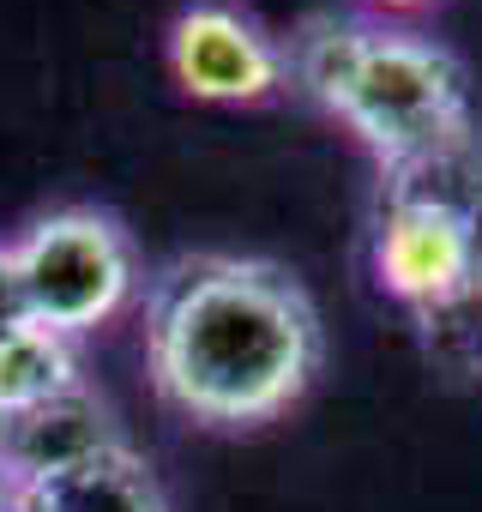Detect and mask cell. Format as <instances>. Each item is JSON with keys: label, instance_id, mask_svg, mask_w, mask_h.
Masks as SVG:
<instances>
[{"label": "cell", "instance_id": "9c48e42d", "mask_svg": "<svg viewBox=\"0 0 482 512\" xmlns=\"http://www.w3.org/2000/svg\"><path fill=\"white\" fill-rule=\"evenodd\" d=\"M368 31H374V25L338 19V13H320V19H308V25L296 31V43H290L284 61H290V73L302 79V91H308L320 109L338 103V91H344V79H350V67H356Z\"/></svg>", "mask_w": 482, "mask_h": 512}, {"label": "cell", "instance_id": "4fadbf2b", "mask_svg": "<svg viewBox=\"0 0 482 512\" xmlns=\"http://www.w3.org/2000/svg\"><path fill=\"white\" fill-rule=\"evenodd\" d=\"M368 7H386V13H410V7H428V0H368Z\"/></svg>", "mask_w": 482, "mask_h": 512}, {"label": "cell", "instance_id": "8fae6325", "mask_svg": "<svg viewBox=\"0 0 482 512\" xmlns=\"http://www.w3.org/2000/svg\"><path fill=\"white\" fill-rule=\"evenodd\" d=\"M464 229H470V302L482 308V193L464 205Z\"/></svg>", "mask_w": 482, "mask_h": 512}, {"label": "cell", "instance_id": "30bf717a", "mask_svg": "<svg viewBox=\"0 0 482 512\" xmlns=\"http://www.w3.org/2000/svg\"><path fill=\"white\" fill-rule=\"evenodd\" d=\"M31 326V302H25V284H19V260H13V241H0V338Z\"/></svg>", "mask_w": 482, "mask_h": 512}, {"label": "cell", "instance_id": "3957f363", "mask_svg": "<svg viewBox=\"0 0 482 512\" xmlns=\"http://www.w3.org/2000/svg\"><path fill=\"white\" fill-rule=\"evenodd\" d=\"M13 260H19L31 320L61 332V338H85L103 320H115L139 284L127 229L91 205H67V211L37 217L13 241Z\"/></svg>", "mask_w": 482, "mask_h": 512}, {"label": "cell", "instance_id": "ba28073f", "mask_svg": "<svg viewBox=\"0 0 482 512\" xmlns=\"http://www.w3.org/2000/svg\"><path fill=\"white\" fill-rule=\"evenodd\" d=\"M67 386H79V338H61L37 320L0 338V422L61 398Z\"/></svg>", "mask_w": 482, "mask_h": 512}, {"label": "cell", "instance_id": "5b68a950", "mask_svg": "<svg viewBox=\"0 0 482 512\" xmlns=\"http://www.w3.org/2000/svg\"><path fill=\"white\" fill-rule=\"evenodd\" d=\"M169 73L199 103H260L284 85V49L223 0H193L169 25Z\"/></svg>", "mask_w": 482, "mask_h": 512}, {"label": "cell", "instance_id": "5bb4252c", "mask_svg": "<svg viewBox=\"0 0 482 512\" xmlns=\"http://www.w3.org/2000/svg\"><path fill=\"white\" fill-rule=\"evenodd\" d=\"M13 512H37V506H31V500H25V494H19V506H13Z\"/></svg>", "mask_w": 482, "mask_h": 512}, {"label": "cell", "instance_id": "6da1fadb", "mask_svg": "<svg viewBox=\"0 0 482 512\" xmlns=\"http://www.w3.org/2000/svg\"><path fill=\"white\" fill-rule=\"evenodd\" d=\"M151 386L205 428L284 416L320 368V314L272 260L193 253L145 296Z\"/></svg>", "mask_w": 482, "mask_h": 512}, {"label": "cell", "instance_id": "8992f818", "mask_svg": "<svg viewBox=\"0 0 482 512\" xmlns=\"http://www.w3.org/2000/svg\"><path fill=\"white\" fill-rule=\"evenodd\" d=\"M121 446L115 422H109V404L79 380L67 386L61 398L25 410V416H7L0 422V470H7V482L25 494V488H43L49 476H67L73 464L97 458Z\"/></svg>", "mask_w": 482, "mask_h": 512}, {"label": "cell", "instance_id": "277c9868", "mask_svg": "<svg viewBox=\"0 0 482 512\" xmlns=\"http://www.w3.org/2000/svg\"><path fill=\"white\" fill-rule=\"evenodd\" d=\"M374 278L392 302L434 320L470 296V229L464 205L434 193H398L374 235Z\"/></svg>", "mask_w": 482, "mask_h": 512}, {"label": "cell", "instance_id": "7a4b0ae2", "mask_svg": "<svg viewBox=\"0 0 482 512\" xmlns=\"http://www.w3.org/2000/svg\"><path fill=\"white\" fill-rule=\"evenodd\" d=\"M332 115L368 145L386 175H398V187L470 145L464 67L410 31H368Z\"/></svg>", "mask_w": 482, "mask_h": 512}, {"label": "cell", "instance_id": "52a82bcc", "mask_svg": "<svg viewBox=\"0 0 482 512\" xmlns=\"http://www.w3.org/2000/svg\"><path fill=\"white\" fill-rule=\"evenodd\" d=\"M25 500L37 512H169L163 482L151 476V464L133 446H109L85 464H73L67 476H49L43 488H25Z\"/></svg>", "mask_w": 482, "mask_h": 512}, {"label": "cell", "instance_id": "7c38bea8", "mask_svg": "<svg viewBox=\"0 0 482 512\" xmlns=\"http://www.w3.org/2000/svg\"><path fill=\"white\" fill-rule=\"evenodd\" d=\"M13 506H19V488L7 482V470H0V512H13Z\"/></svg>", "mask_w": 482, "mask_h": 512}]
</instances>
